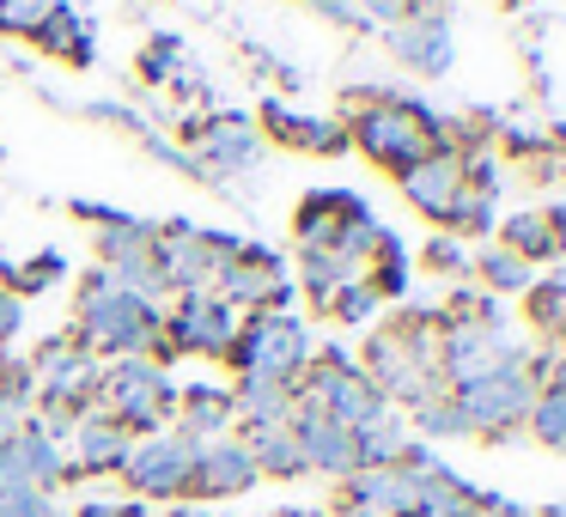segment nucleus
Wrapping results in <instances>:
<instances>
[{
	"instance_id": "nucleus-1",
	"label": "nucleus",
	"mask_w": 566,
	"mask_h": 517,
	"mask_svg": "<svg viewBox=\"0 0 566 517\" xmlns=\"http://www.w3.org/2000/svg\"><path fill=\"white\" fill-rule=\"evenodd\" d=\"M159 305L123 293L104 268H92L80 281L74 298V341L86 347L92 359H140V354H159Z\"/></svg>"
},
{
	"instance_id": "nucleus-2",
	"label": "nucleus",
	"mask_w": 566,
	"mask_h": 517,
	"mask_svg": "<svg viewBox=\"0 0 566 517\" xmlns=\"http://www.w3.org/2000/svg\"><path fill=\"white\" fill-rule=\"evenodd\" d=\"M347 152H366L378 171L402 177L408 165H420L427 152H439V123L444 116L432 104L396 92L390 104H366V110H347Z\"/></svg>"
},
{
	"instance_id": "nucleus-3",
	"label": "nucleus",
	"mask_w": 566,
	"mask_h": 517,
	"mask_svg": "<svg viewBox=\"0 0 566 517\" xmlns=\"http://www.w3.org/2000/svg\"><path fill=\"white\" fill-rule=\"evenodd\" d=\"M98 414H111L128 439H147L165 432L177 414V378L159 359H104L98 371Z\"/></svg>"
},
{
	"instance_id": "nucleus-4",
	"label": "nucleus",
	"mask_w": 566,
	"mask_h": 517,
	"mask_svg": "<svg viewBox=\"0 0 566 517\" xmlns=\"http://www.w3.org/2000/svg\"><path fill=\"white\" fill-rule=\"evenodd\" d=\"M317 354V329L298 310H250L238 323V341L226 354V366L238 378H274V383H298V371Z\"/></svg>"
},
{
	"instance_id": "nucleus-5",
	"label": "nucleus",
	"mask_w": 566,
	"mask_h": 517,
	"mask_svg": "<svg viewBox=\"0 0 566 517\" xmlns=\"http://www.w3.org/2000/svg\"><path fill=\"white\" fill-rule=\"evenodd\" d=\"M184 152L201 165L208 183H232V177H250L262 159H269V140H262L256 116L250 110H208L184 123Z\"/></svg>"
},
{
	"instance_id": "nucleus-6",
	"label": "nucleus",
	"mask_w": 566,
	"mask_h": 517,
	"mask_svg": "<svg viewBox=\"0 0 566 517\" xmlns=\"http://www.w3.org/2000/svg\"><path fill=\"white\" fill-rule=\"evenodd\" d=\"M238 310L226 305L213 286H196V293H177L159 317V366H171L177 354H196V359H226L238 341Z\"/></svg>"
},
{
	"instance_id": "nucleus-7",
	"label": "nucleus",
	"mask_w": 566,
	"mask_h": 517,
	"mask_svg": "<svg viewBox=\"0 0 566 517\" xmlns=\"http://www.w3.org/2000/svg\"><path fill=\"white\" fill-rule=\"evenodd\" d=\"M530 341H517L505 329V317H444L439 329V378L444 390L451 383H475L488 371H505V366H524Z\"/></svg>"
},
{
	"instance_id": "nucleus-8",
	"label": "nucleus",
	"mask_w": 566,
	"mask_h": 517,
	"mask_svg": "<svg viewBox=\"0 0 566 517\" xmlns=\"http://www.w3.org/2000/svg\"><path fill=\"white\" fill-rule=\"evenodd\" d=\"M451 402H457V414H463L469 439L493 444V439L524 432L530 402H536V378H530L524 366H505V371H488V378H475V383H451Z\"/></svg>"
},
{
	"instance_id": "nucleus-9",
	"label": "nucleus",
	"mask_w": 566,
	"mask_h": 517,
	"mask_svg": "<svg viewBox=\"0 0 566 517\" xmlns=\"http://www.w3.org/2000/svg\"><path fill=\"white\" fill-rule=\"evenodd\" d=\"M38 378V414H92L98 408V371L104 359H92L74 335H50L38 354L25 359Z\"/></svg>"
},
{
	"instance_id": "nucleus-10",
	"label": "nucleus",
	"mask_w": 566,
	"mask_h": 517,
	"mask_svg": "<svg viewBox=\"0 0 566 517\" xmlns=\"http://www.w3.org/2000/svg\"><path fill=\"white\" fill-rule=\"evenodd\" d=\"M196 451H201V444H189L177 426L135 439V444H128V456H123L128 499H140V505H184L189 499V468H196Z\"/></svg>"
},
{
	"instance_id": "nucleus-11",
	"label": "nucleus",
	"mask_w": 566,
	"mask_h": 517,
	"mask_svg": "<svg viewBox=\"0 0 566 517\" xmlns=\"http://www.w3.org/2000/svg\"><path fill=\"white\" fill-rule=\"evenodd\" d=\"M213 293H220L238 317H250V310H293L298 286H293V274H286L281 250L244 244L232 262H220V268H213Z\"/></svg>"
},
{
	"instance_id": "nucleus-12",
	"label": "nucleus",
	"mask_w": 566,
	"mask_h": 517,
	"mask_svg": "<svg viewBox=\"0 0 566 517\" xmlns=\"http://www.w3.org/2000/svg\"><path fill=\"white\" fill-rule=\"evenodd\" d=\"M286 432L298 439V456H305V475H329V481H347L359 468L354 456V432L342 420H329L317 402H293V420Z\"/></svg>"
},
{
	"instance_id": "nucleus-13",
	"label": "nucleus",
	"mask_w": 566,
	"mask_h": 517,
	"mask_svg": "<svg viewBox=\"0 0 566 517\" xmlns=\"http://www.w3.org/2000/svg\"><path fill=\"white\" fill-rule=\"evenodd\" d=\"M256 128H262L269 147L323 152V159L347 152V123H342V116H305V110H293L286 98H262L256 104Z\"/></svg>"
},
{
	"instance_id": "nucleus-14",
	"label": "nucleus",
	"mask_w": 566,
	"mask_h": 517,
	"mask_svg": "<svg viewBox=\"0 0 566 517\" xmlns=\"http://www.w3.org/2000/svg\"><path fill=\"white\" fill-rule=\"evenodd\" d=\"M384 43H390V62L415 80H444L457 67L451 19H402V25L384 31Z\"/></svg>"
},
{
	"instance_id": "nucleus-15",
	"label": "nucleus",
	"mask_w": 566,
	"mask_h": 517,
	"mask_svg": "<svg viewBox=\"0 0 566 517\" xmlns=\"http://www.w3.org/2000/svg\"><path fill=\"white\" fill-rule=\"evenodd\" d=\"M396 189L408 196V208L420 213V220H432L444 232V220H451V208L463 201V159L457 152H427L420 165H408L402 177H396Z\"/></svg>"
},
{
	"instance_id": "nucleus-16",
	"label": "nucleus",
	"mask_w": 566,
	"mask_h": 517,
	"mask_svg": "<svg viewBox=\"0 0 566 517\" xmlns=\"http://www.w3.org/2000/svg\"><path fill=\"white\" fill-rule=\"evenodd\" d=\"M256 463H250L244 439H208L196 451V468H189V499H238V493L256 487Z\"/></svg>"
},
{
	"instance_id": "nucleus-17",
	"label": "nucleus",
	"mask_w": 566,
	"mask_h": 517,
	"mask_svg": "<svg viewBox=\"0 0 566 517\" xmlns=\"http://www.w3.org/2000/svg\"><path fill=\"white\" fill-rule=\"evenodd\" d=\"M128 432L116 426L111 414H80L74 432H67V481H92V475H123V456H128Z\"/></svg>"
},
{
	"instance_id": "nucleus-18",
	"label": "nucleus",
	"mask_w": 566,
	"mask_h": 517,
	"mask_svg": "<svg viewBox=\"0 0 566 517\" xmlns=\"http://www.w3.org/2000/svg\"><path fill=\"white\" fill-rule=\"evenodd\" d=\"M171 426L184 432L189 444L232 439V426H238L232 383H177V414H171Z\"/></svg>"
},
{
	"instance_id": "nucleus-19",
	"label": "nucleus",
	"mask_w": 566,
	"mask_h": 517,
	"mask_svg": "<svg viewBox=\"0 0 566 517\" xmlns=\"http://www.w3.org/2000/svg\"><path fill=\"white\" fill-rule=\"evenodd\" d=\"M342 505L371 511V517H408L420 505V487L408 468H354L342 481Z\"/></svg>"
},
{
	"instance_id": "nucleus-20",
	"label": "nucleus",
	"mask_w": 566,
	"mask_h": 517,
	"mask_svg": "<svg viewBox=\"0 0 566 517\" xmlns=\"http://www.w3.org/2000/svg\"><path fill=\"white\" fill-rule=\"evenodd\" d=\"M298 390L293 383H274V378H238L232 383V408H238V426L256 432V426H286L293 420Z\"/></svg>"
},
{
	"instance_id": "nucleus-21",
	"label": "nucleus",
	"mask_w": 566,
	"mask_h": 517,
	"mask_svg": "<svg viewBox=\"0 0 566 517\" xmlns=\"http://www.w3.org/2000/svg\"><path fill=\"white\" fill-rule=\"evenodd\" d=\"M493 244H505L512 256H524L530 268H548V262H560V250H554V225H548V208H517V213H505V220L493 225Z\"/></svg>"
},
{
	"instance_id": "nucleus-22",
	"label": "nucleus",
	"mask_w": 566,
	"mask_h": 517,
	"mask_svg": "<svg viewBox=\"0 0 566 517\" xmlns=\"http://www.w3.org/2000/svg\"><path fill=\"white\" fill-rule=\"evenodd\" d=\"M38 50L55 55V62H67V67H92L98 62V31H92V19H80L74 7H62V13L38 31Z\"/></svg>"
},
{
	"instance_id": "nucleus-23",
	"label": "nucleus",
	"mask_w": 566,
	"mask_h": 517,
	"mask_svg": "<svg viewBox=\"0 0 566 517\" xmlns=\"http://www.w3.org/2000/svg\"><path fill=\"white\" fill-rule=\"evenodd\" d=\"M250 451V463H256L262 481H298L305 475V456H298V439L286 426H256V432H238Z\"/></svg>"
},
{
	"instance_id": "nucleus-24",
	"label": "nucleus",
	"mask_w": 566,
	"mask_h": 517,
	"mask_svg": "<svg viewBox=\"0 0 566 517\" xmlns=\"http://www.w3.org/2000/svg\"><path fill=\"white\" fill-rule=\"evenodd\" d=\"M524 432H530L536 444H548V451H560V456H566V366L554 371V378H542V383H536V402H530Z\"/></svg>"
},
{
	"instance_id": "nucleus-25",
	"label": "nucleus",
	"mask_w": 566,
	"mask_h": 517,
	"mask_svg": "<svg viewBox=\"0 0 566 517\" xmlns=\"http://www.w3.org/2000/svg\"><path fill=\"white\" fill-rule=\"evenodd\" d=\"M469 274H475V286H481L488 298H500V293H530V281H536V268H530L524 256H512L505 244H481L475 262H469Z\"/></svg>"
},
{
	"instance_id": "nucleus-26",
	"label": "nucleus",
	"mask_w": 566,
	"mask_h": 517,
	"mask_svg": "<svg viewBox=\"0 0 566 517\" xmlns=\"http://www.w3.org/2000/svg\"><path fill=\"white\" fill-rule=\"evenodd\" d=\"M408 439H415V432H408V420L396 414V408H390V414H378L371 426L354 432L359 468H396V463H402V451H408Z\"/></svg>"
},
{
	"instance_id": "nucleus-27",
	"label": "nucleus",
	"mask_w": 566,
	"mask_h": 517,
	"mask_svg": "<svg viewBox=\"0 0 566 517\" xmlns=\"http://www.w3.org/2000/svg\"><path fill=\"white\" fill-rule=\"evenodd\" d=\"M153 250V220H135V213L116 208L111 220L98 225V268H116L128 256H147Z\"/></svg>"
},
{
	"instance_id": "nucleus-28",
	"label": "nucleus",
	"mask_w": 566,
	"mask_h": 517,
	"mask_svg": "<svg viewBox=\"0 0 566 517\" xmlns=\"http://www.w3.org/2000/svg\"><path fill=\"white\" fill-rule=\"evenodd\" d=\"M67 0H0V38H19V43H38V31L62 13Z\"/></svg>"
},
{
	"instance_id": "nucleus-29",
	"label": "nucleus",
	"mask_w": 566,
	"mask_h": 517,
	"mask_svg": "<svg viewBox=\"0 0 566 517\" xmlns=\"http://www.w3.org/2000/svg\"><path fill=\"white\" fill-rule=\"evenodd\" d=\"M524 310H530V323H536L542 335L566 341V286H554L548 274H536V281H530V293H524Z\"/></svg>"
},
{
	"instance_id": "nucleus-30",
	"label": "nucleus",
	"mask_w": 566,
	"mask_h": 517,
	"mask_svg": "<svg viewBox=\"0 0 566 517\" xmlns=\"http://www.w3.org/2000/svg\"><path fill=\"white\" fill-rule=\"evenodd\" d=\"M298 281H305V298H311V305L323 310V305H329V298H335V286L359 281V274L347 268L342 256H298Z\"/></svg>"
},
{
	"instance_id": "nucleus-31",
	"label": "nucleus",
	"mask_w": 566,
	"mask_h": 517,
	"mask_svg": "<svg viewBox=\"0 0 566 517\" xmlns=\"http://www.w3.org/2000/svg\"><path fill=\"white\" fill-rule=\"evenodd\" d=\"M55 281H67V256L62 250H38L31 262H13V286H7V293L38 298V293H50Z\"/></svg>"
},
{
	"instance_id": "nucleus-32",
	"label": "nucleus",
	"mask_w": 566,
	"mask_h": 517,
	"mask_svg": "<svg viewBox=\"0 0 566 517\" xmlns=\"http://www.w3.org/2000/svg\"><path fill=\"white\" fill-rule=\"evenodd\" d=\"M177 67H184V38H177V31H159V38H147V50H140L135 74L147 80V86H171Z\"/></svg>"
},
{
	"instance_id": "nucleus-33",
	"label": "nucleus",
	"mask_w": 566,
	"mask_h": 517,
	"mask_svg": "<svg viewBox=\"0 0 566 517\" xmlns=\"http://www.w3.org/2000/svg\"><path fill=\"white\" fill-rule=\"evenodd\" d=\"M493 225H500V201H493V196H475V189H463V201L451 208L444 232H451V238H493Z\"/></svg>"
},
{
	"instance_id": "nucleus-34",
	"label": "nucleus",
	"mask_w": 566,
	"mask_h": 517,
	"mask_svg": "<svg viewBox=\"0 0 566 517\" xmlns=\"http://www.w3.org/2000/svg\"><path fill=\"white\" fill-rule=\"evenodd\" d=\"M378 305H384V298L371 293L366 281H347V286H335V298L323 305V317H329V323H342V329H359V323H371V317H378Z\"/></svg>"
},
{
	"instance_id": "nucleus-35",
	"label": "nucleus",
	"mask_w": 566,
	"mask_h": 517,
	"mask_svg": "<svg viewBox=\"0 0 566 517\" xmlns=\"http://www.w3.org/2000/svg\"><path fill=\"white\" fill-rule=\"evenodd\" d=\"M420 262H427L432 274H444V281H463V274H469V262H475V250H469L463 238L439 232V238L427 244V256H420Z\"/></svg>"
},
{
	"instance_id": "nucleus-36",
	"label": "nucleus",
	"mask_w": 566,
	"mask_h": 517,
	"mask_svg": "<svg viewBox=\"0 0 566 517\" xmlns=\"http://www.w3.org/2000/svg\"><path fill=\"white\" fill-rule=\"evenodd\" d=\"M140 147H147V159H159V165H171V171H177V177H196V183H208V177H201V165H196V159H189V152H184V147H177V140H165V135H159V128H153V135H147V140H140Z\"/></svg>"
},
{
	"instance_id": "nucleus-37",
	"label": "nucleus",
	"mask_w": 566,
	"mask_h": 517,
	"mask_svg": "<svg viewBox=\"0 0 566 517\" xmlns=\"http://www.w3.org/2000/svg\"><path fill=\"white\" fill-rule=\"evenodd\" d=\"M354 13L366 19V31H390L408 19V0H354Z\"/></svg>"
},
{
	"instance_id": "nucleus-38",
	"label": "nucleus",
	"mask_w": 566,
	"mask_h": 517,
	"mask_svg": "<svg viewBox=\"0 0 566 517\" xmlns=\"http://www.w3.org/2000/svg\"><path fill=\"white\" fill-rule=\"evenodd\" d=\"M19 329H25V298L0 286V347H13V341H19Z\"/></svg>"
},
{
	"instance_id": "nucleus-39",
	"label": "nucleus",
	"mask_w": 566,
	"mask_h": 517,
	"mask_svg": "<svg viewBox=\"0 0 566 517\" xmlns=\"http://www.w3.org/2000/svg\"><path fill=\"white\" fill-rule=\"evenodd\" d=\"M317 19H329V25H342V31H366V19L354 13V0H305Z\"/></svg>"
},
{
	"instance_id": "nucleus-40",
	"label": "nucleus",
	"mask_w": 566,
	"mask_h": 517,
	"mask_svg": "<svg viewBox=\"0 0 566 517\" xmlns=\"http://www.w3.org/2000/svg\"><path fill=\"white\" fill-rule=\"evenodd\" d=\"M74 517H147V505H140V499H104V493H98V499H86Z\"/></svg>"
},
{
	"instance_id": "nucleus-41",
	"label": "nucleus",
	"mask_w": 566,
	"mask_h": 517,
	"mask_svg": "<svg viewBox=\"0 0 566 517\" xmlns=\"http://www.w3.org/2000/svg\"><path fill=\"white\" fill-rule=\"evenodd\" d=\"M165 92H177V98H184V104H208V98H213V86H208V80H201L196 67H189V62L177 67V80H171V86H165Z\"/></svg>"
},
{
	"instance_id": "nucleus-42",
	"label": "nucleus",
	"mask_w": 566,
	"mask_h": 517,
	"mask_svg": "<svg viewBox=\"0 0 566 517\" xmlns=\"http://www.w3.org/2000/svg\"><path fill=\"white\" fill-rule=\"evenodd\" d=\"M0 505H7V517H50L55 493H13V499H0Z\"/></svg>"
},
{
	"instance_id": "nucleus-43",
	"label": "nucleus",
	"mask_w": 566,
	"mask_h": 517,
	"mask_svg": "<svg viewBox=\"0 0 566 517\" xmlns=\"http://www.w3.org/2000/svg\"><path fill=\"white\" fill-rule=\"evenodd\" d=\"M408 19H451V0H408Z\"/></svg>"
},
{
	"instance_id": "nucleus-44",
	"label": "nucleus",
	"mask_w": 566,
	"mask_h": 517,
	"mask_svg": "<svg viewBox=\"0 0 566 517\" xmlns=\"http://www.w3.org/2000/svg\"><path fill=\"white\" fill-rule=\"evenodd\" d=\"M548 225H554V250L566 262V201H548Z\"/></svg>"
},
{
	"instance_id": "nucleus-45",
	"label": "nucleus",
	"mask_w": 566,
	"mask_h": 517,
	"mask_svg": "<svg viewBox=\"0 0 566 517\" xmlns=\"http://www.w3.org/2000/svg\"><path fill=\"white\" fill-rule=\"evenodd\" d=\"M329 517H371V511H354V505H335Z\"/></svg>"
},
{
	"instance_id": "nucleus-46",
	"label": "nucleus",
	"mask_w": 566,
	"mask_h": 517,
	"mask_svg": "<svg viewBox=\"0 0 566 517\" xmlns=\"http://www.w3.org/2000/svg\"><path fill=\"white\" fill-rule=\"evenodd\" d=\"M493 7H512V13H517V7H530V0H493Z\"/></svg>"
},
{
	"instance_id": "nucleus-47",
	"label": "nucleus",
	"mask_w": 566,
	"mask_h": 517,
	"mask_svg": "<svg viewBox=\"0 0 566 517\" xmlns=\"http://www.w3.org/2000/svg\"><path fill=\"white\" fill-rule=\"evenodd\" d=\"M542 517H566V505H548V511H542Z\"/></svg>"
},
{
	"instance_id": "nucleus-48",
	"label": "nucleus",
	"mask_w": 566,
	"mask_h": 517,
	"mask_svg": "<svg viewBox=\"0 0 566 517\" xmlns=\"http://www.w3.org/2000/svg\"><path fill=\"white\" fill-rule=\"evenodd\" d=\"M50 517H74V511H62V505H55V511H50Z\"/></svg>"
},
{
	"instance_id": "nucleus-49",
	"label": "nucleus",
	"mask_w": 566,
	"mask_h": 517,
	"mask_svg": "<svg viewBox=\"0 0 566 517\" xmlns=\"http://www.w3.org/2000/svg\"><path fill=\"white\" fill-rule=\"evenodd\" d=\"M0 517H7V505H0Z\"/></svg>"
}]
</instances>
